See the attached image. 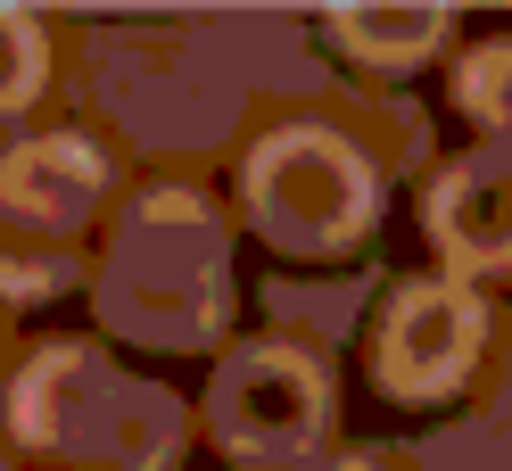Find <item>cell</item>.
<instances>
[{"mask_svg":"<svg viewBox=\"0 0 512 471\" xmlns=\"http://www.w3.org/2000/svg\"><path fill=\"white\" fill-rule=\"evenodd\" d=\"M149 430H182V414L157 389L141 381H116V372L91 356V348H50L25 364L17 381V430L34 447H75V455H100L108 471H157L174 447H157Z\"/></svg>","mask_w":512,"mask_h":471,"instance_id":"cell-1","label":"cell"},{"mask_svg":"<svg viewBox=\"0 0 512 471\" xmlns=\"http://www.w3.org/2000/svg\"><path fill=\"white\" fill-rule=\"evenodd\" d=\"M248 215L290 257H331L372 224V166L323 124H290L248 157Z\"/></svg>","mask_w":512,"mask_h":471,"instance_id":"cell-2","label":"cell"},{"mask_svg":"<svg viewBox=\"0 0 512 471\" xmlns=\"http://www.w3.org/2000/svg\"><path fill=\"white\" fill-rule=\"evenodd\" d=\"M223 306V240L207 207L157 199L124 224L116 273H108V323L149 339H199Z\"/></svg>","mask_w":512,"mask_h":471,"instance_id":"cell-3","label":"cell"},{"mask_svg":"<svg viewBox=\"0 0 512 471\" xmlns=\"http://www.w3.org/2000/svg\"><path fill=\"white\" fill-rule=\"evenodd\" d=\"M323 364L306 348H273V339H256V348L223 356L215 389H207V430L223 438V455L248 463V471H281L314 455V438H323Z\"/></svg>","mask_w":512,"mask_h":471,"instance_id":"cell-4","label":"cell"},{"mask_svg":"<svg viewBox=\"0 0 512 471\" xmlns=\"http://www.w3.org/2000/svg\"><path fill=\"white\" fill-rule=\"evenodd\" d=\"M479 339H488V306H479L463 281H405V290L380 306V389L389 397H446L479 364Z\"/></svg>","mask_w":512,"mask_h":471,"instance_id":"cell-5","label":"cell"},{"mask_svg":"<svg viewBox=\"0 0 512 471\" xmlns=\"http://www.w3.org/2000/svg\"><path fill=\"white\" fill-rule=\"evenodd\" d=\"M430 240L455 265H512V149H471L430 182Z\"/></svg>","mask_w":512,"mask_h":471,"instance_id":"cell-6","label":"cell"},{"mask_svg":"<svg viewBox=\"0 0 512 471\" xmlns=\"http://www.w3.org/2000/svg\"><path fill=\"white\" fill-rule=\"evenodd\" d=\"M91 207H100V149L91 141L50 133L0 157V215H17L34 232H75Z\"/></svg>","mask_w":512,"mask_h":471,"instance_id":"cell-7","label":"cell"},{"mask_svg":"<svg viewBox=\"0 0 512 471\" xmlns=\"http://www.w3.org/2000/svg\"><path fill=\"white\" fill-rule=\"evenodd\" d=\"M331 34L364 58V67H413L446 34V9H331Z\"/></svg>","mask_w":512,"mask_h":471,"instance_id":"cell-8","label":"cell"},{"mask_svg":"<svg viewBox=\"0 0 512 471\" xmlns=\"http://www.w3.org/2000/svg\"><path fill=\"white\" fill-rule=\"evenodd\" d=\"M42 91V25L25 9H0V116Z\"/></svg>","mask_w":512,"mask_h":471,"instance_id":"cell-9","label":"cell"},{"mask_svg":"<svg viewBox=\"0 0 512 471\" xmlns=\"http://www.w3.org/2000/svg\"><path fill=\"white\" fill-rule=\"evenodd\" d=\"M463 108L479 116V124H496V133H512V42H488V50H479L471 58V67H463Z\"/></svg>","mask_w":512,"mask_h":471,"instance_id":"cell-10","label":"cell"},{"mask_svg":"<svg viewBox=\"0 0 512 471\" xmlns=\"http://www.w3.org/2000/svg\"><path fill=\"white\" fill-rule=\"evenodd\" d=\"M58 273H67V257H58V240H50V232H42V240L0 232V290H9V298H34V290H50Z\"/></svg>","mask_w":512,"mask_h":471,"instance_id":"cell-11","label":"cell"},{"mask_svg":"<svg viewBox=\"0 0 512 471\" xmlns=\"http://www.w3.org/2000/svg\"><path fill=\"white\" fill-rule=\"evenodd\" d=\"M314 471H372V463H356V455H339V463H314Z\"/></svg>","mask_w":512,"mask_h":471,"instance_id":"cell-12","label":"cell"}]
</instances>
